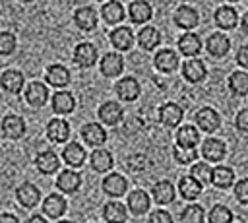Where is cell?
Here are the masks:
<instances>
[{
    "mask_svg": "<svg viewBox=\"0 0 248 223\" xmlns=\"http://www.w3.org/2000/svg\"><path fill=\"white\" fill-rule=\"evenodd\" d=\"M76 107V99L72 93L68 91H58L52 95V111L58 112V114H68L72 112Z\"/></svg>",
    "mask_w": 248,
    "mask_h": 223,
    "instance_id": "cell-16",
    "label": "cell"
},
{
    "mask_svg": "<svg viewBox=\"0 0 248 223\" xmlns=\"http://www.w3.org/2000/svg\"><path fill=\"white\" fill-rule=\"evenodd\" d=\"M0 223H17V217L10 215V213H2L0 215Z\"/></svg>",
    "mask_w": 248,
    "mask_h": 223,
    "instance_id": "cell-49",
    "label": "cell"
},
{
    "mask_svg": "<svg viewBox=\"0 0 248 223\" xmlns=\"http://www.w3.org/2000/svg\"><path fill=\"white\" fill-rule=\"evenodd\" d=\"M236 62L244 68H248V47H240L238 54H236Z\"/></svg>",
    "mask_w": 248,
    "mask_h": 223,
    "instance_id": "cell-48",
    "label": "cell"
},
{
    "mask_svg": "<svg viewBox=\"0 0 248 223\" xmlns=\"http://www.w3.org/2000/svg\"><path fill=\"white\" fill-rule=\"evenodd\" d=\"M202 155L207 161H221L225 157V143L217 138H209L202 145Z\"/></svg>",
    "mask_w": 248,
    "mask_h": 223,
    "instance_id": "cell-17",
    "label": "cell"
},
{
    "mask_svg": "<svg viewBox=\"0 0 248 223\" xmlns=\"http://www.w3.org/2000/svg\"><path fill=\"white\" fill-rule=\"evenodd\" d=\"M236 128L240 132H248V109H242L236 114Z\"/></svg>",
    "mask_w": 248,
    "mask_h": 223,
    "instance_id": "cell-46",
    "label": "cell"
},
{
    "mask_svg": "<svg viewBox=\"0 0 248 223\" xmlns=\"http://www.w3.org/2000/svg\"><path fill=\"white\" fill-rule=\"evenodd\" d=\"M46 136L56 142V143H62L68 140L70 136V126L66 120H60V118H52L48 124H46Z\"/></svg>",
    "mask_w": 248,
    "mask_h": 223,
    "instance_id": "cell-13",
    "label": "cell"
},
{
    "mask_svg": "<svg viewBox=\"0 0 248 223\" xmlns=\"http://www.w3.org/2000/svg\"><path fill=\"white\" fill-rule=\"evenodd\" d=\"M242 31L248 35V12L244 14V17H242Z\"/></svg>",
    "mask_w": 248,
    "mask_h": 223,
    "instance_id": "cell-50",
    "label": "cell"
},
{
    "mask_svg": "<svg viewBox=\"0 0 248 223\" xmlns=\"http://www.w3.org/2000/svg\"><path fill=\"white\" fill-rule=\"evenodd\" d=\"M196 157H198L196 147H184V145H178V143H176V147H174V159H176L178 163L186 165V163H192Z\"/></svg>",
    "mask_w": 248,
    "mask_h": 223,
    "instance_id": "cell-42",
    "label": "cell"
},
{
    "mask_svg": "<svg viewBox=\"0 0 248 223\" xmlns=\"http://www.w3.org/2000/svg\"><path fill=\"white\" fill-rule=\"evenodd\" d=\"M149 221H151V223H170V213H167V211H163V209L153 211L151 217H149Z\"/></svg>",
    "mask_w": 248,
    "mask_h": 223,
    "instance_id": "cell-47",
    "label": "cell"
},
{
    "mask_svg": "<svg viewBox=\"0 0 248 223\" xmlns=\"http://www.w3.org/2000/svg\"><path fill=\"white\" fill-rule=\"evenodd\" d=\"M234 180V173L229 167H215L211 169V182L219 188H229Z\"/></svg>",
    "mask_w": 248,
    "mask_h": 223,
    "instance_id": "cell-37",
    "label": "cell"
},
{
    "mask_svg": "<svg viewBox=\"0 0 248 223\" xmlns=\"http://www.w3.org/2000/svg\"><path fill=\"white\" fill-rule=\"evenodd\" d=\"M234 194L242 204H248V178H242L234 186Z\"/></svg>",
    "mask_w": 248,
    "mask_h": 223,
    "instance_id": "cell-45",
    "label": "cell"
},
{
    "mask_svg": "<svg viewBox=\"0 0 248 223\" xmlns=\"http://www.w3.org/2000/svg\"><path fill=\"white\" fill-rule=\"evenodd\" d=\"M21 2H31V0H21Z\"/></svg>",
    "mask_w": 248,
    "mask_h": 223,
    "instance_id": "cell-52",
    "label": "cell"
},
{
    "mask_svg": "<svg viewBox=\"0 0 248 223\" xmlns=\"http://www.w3.org/2000/svg\"><path fill=\"white\" fill-rule=\"evenodd\" d=\"M128 206H130L132 213L143 215V213L149 209V196H147L143 190H134V192L128 196Z\"/></svg>",
    "mask_w": 248,
    "mask_h": 223,
    "instance_id": "cell-30",
    "label": "cell"
},
{
    "mask_svg": "<svg viewBox=\"0 0 248 223\" xmlns=\"http://www.w3.org/2000/svg\"><path fill=\"white\" fill-rule=\"evenodd\" d=\"M209 221L211 223H229V221H232V213L225 206H213L209 211Z\"/></svg>",
    "mask_w": 248,
    "mask_h": 223,
    "instance_id": "cell-41",
    "label": "cell"
},
{
    "mask_svg": "<svg viewBox=\"0 0 248 223\" xmlns=\"http://www.w3.org/2000/svg\"><path fill=\"white\" fill-rule=\"evenodd\" d=\"M91 167H93V171H97V173H107V171H110V169H112V155H110L108 151H105V149L93 151V155H91Z\"/></svg>",
    "mask_w": 248,
    "mask_h": 223,
    "instance_id": "cell-35",
    "label": "cell"
},
{
    "mask_svg": "<svg viewBox=\"0 0 248 223\" xmlns=\"http://www.w3.org/2000/svg\"><path fill=\"white\" fill-rule=\"evenodd\" d=\"M62 157H64V161H66L68 165H72V167H79V165L85 161V151H83V147H81L79 143L72 142V143H68V145L64 147Z\"/></svg>",
    "mask_w": 248,
    "mask_h": 223,
    "instance_id": "cell-33",
    "label": "cell"
},
{
    "mask_svg": "<svg viewBox=\"0 0 248 223\" xmlns=\"http://www.w3.org/2000/svg\"><path fill=\"white\" fill-rule=\"evenodd\" d=\"M74 19H76L78 27L83 29V31H91V29L97 25V14H95V10L89 8V6L78 8L76 14H74Z\"/></svg>",
    "mask_w": 248,
    "mask_h": 223,
    "instance_id": "cell-18",
    "label": "cell"
},
{
    "mask_svg": "<svg viewBox=\"0 0 248 223\" xmlns=\"http://www.w3.org/2000/svg\"><path fill=\"white\" fill-rule=\"evenodd\" d=\"M46 99H48V89H46L45 83H41V81H31V83L27 85V89H25V101H27L31 107L39 109V107H43V105L46 103Z\"/></svg>",
    "mask_w": 248,
    "mask_h": 223,
    "instance_id": "cell-2",
    "label": "cell"
},
{
    "mask_svg": "<svg viewBox=\"0 0 248 223\" xmlns=\"http://www.w3.org/2000/svg\"><path fill=\"white\" fill-rule=\"evenodd\" d=\"M126 188H128V182H126V178H124L122 175H118V173H110V175L103 180V190H105L108 196L118 198V196H122V194L126 192Z\"/></svg>",
    "mask_w": 248,
    "mask_h": 223,
    "instance_id": "cell-11",
    "label": "cell"
},
{
    "mask_svg": "<svg viewBox=\"0 0 248 223\" xmlns=\"http://www.w3.org/2000/svg\"><path fill=\"white\" fill-rule=\"evenodd\" d=\"M46 81L54 87H64L70 83V72L68 68L60 66V64H52L46 68Z\"/></svg>",
    "mask_w": 248,
    "mask_h": 223,
    "instance_id": "cell-19",
    "label": "cell"
},
{
    "mask_svg": "<svg viewBox=\"0 0 248 223\" xmlns=\"http://www.w3.org/2000/svg\"><path fill=\"white\" fill-rule=\"evenodd\" d=\"M159 41H161V35H159V31H157L155 27H143V29L138 33V43H140V47H143L145 50L155 48V47L159 45Z\"/></svg>",
    "mask_w": 248,
    "mask_h": 223,
    "instance_id": "cell-36",
    "label": "cell"
},
{
    "mask_svg": "<svg viewBox=\"0 0 248 223\" xmlns=\"http://www.w3.org/2000/svg\"><path fill=\"white\" fill-rule=\"evenodd\" d=\"M205 47H207V52L211 56H225L231 48V43L223 33H213V35H209Z\"/></svg>",
    "mask_w": 248,
    "mask_h": 223,
    "instance_id": "cell-14",
    "label": "cell"
},
{
    "mask_svg": "<svg viewBox=\"0 0 248 223\" xmlns=\"http://www.w3.org/2000/svg\"><path fill=\"white\" fill-rule=\"evenodd\" d=\"M178 190H180V196L186 198V200H196L202 192V184L190 175V176H182L180 182H178Z\"/></svg>",
    "mask_w": 248,
    "mask_h": 223,
    "instance_id": "cell-29",
    "label": "cell"
},
{
    "mask_svg": "<svg viewBox=\"0 0 248 223\" xmlns=\"http://www.w3.org/2000/svg\"><path fill=\"white\" fill-rule=\"evenodd\" d=\"M176 142H178V145H184V147H196L200 142V134L194 126L184 124L176 132Z\"/></svg>",
    "mask_w": 248,
    "mask_h": 223,
    "instance_id": "cell-32",
    "label": "cell"
},
{
    "mask_svg": "<svg viewBox=\"0 0 248 223\" xmlns=\"http://www.w3.org/2000/svg\"><path fill=\"white\" fill-rule=\"evenodd\" d=\"M178 48L182 54L186 56H196L200 50H202V41L198 35L194 33H184L180 39H178Z\"/></svg>",
    "mask_w": 248,
    "mask_h": 223,
    "instance_id": "cell-26",
    "label": "cell"
},
{
    "mask_svg": "<svg viewBox=\"0 0 248 223\" xmlns=\"http://www.w3.org/2000/svg\"><path fill=\"white\" fill-rule=\"evenodd\" d=\"M81 138L89 145H103L107 142V132H105V128L101 124L91 122V124H85L81 128Z\"/></svg>",
    "mask_w": 248,
    "mask_h": 223,
    "instance_id": "cell-9",
    "label": "cell"
},
{
    "mask_svg": "<svg viewBox=\"0 0 248 223\" xmlns=\"http://www.w3.org/2000/svg\"><path fill=\"white\" fill-rule=\"evenodd\" d=\"M122 70H124V60H122L120 54L108 52V54L103 56V60H101V72H103L107 78H114V76H118Z\"/></svg>",
    "mask_w": 248,
    "mask_h": 223,
    "instance_id": "cell-8",
    "label": "cell"
},
{
    "mask_svg": "<svg viewBox=\"0 0 248 223\" xmlns=\"http://www.w3.org/2000/svg\"><path fill=\"white\" fill-rule=\"evenodd\" d=\"M74 60H76L78 66L89 68V66H93L95 60H97V48H95L91 43H81V45H78L76 50H74Z\"/></svg>",
    "mask_w": 248,
    "mask_h": 223,
    "instance_id": "cell-3",
    "label": "cell"
},
{
    "mask_svg": "<svg viewBox=\"0 0 248 223\" xmlns=\"http://www.w3.org/2000/svg\"><path fill=\"white\" fill-rule=\"evenodd\" d=\"M182 76H184L190 83L202 81V80L205 78V66H203V62L198 60V58L184 62V66H182Z\"/></svg>",
    "mask_w": 248,
    "mask_h": 223,
    "instance_id": "cell-15",
    "label": "cell"
},
{
    "mask_svg": "<svg viewBox=\"0 0 248 223\" xmlns=\"http://www.w3.org/2000/svg\"><path fill=\"white\" fill-rule=\"evenodd\" d=\"M103 219L105 221H124L126 219V209L120 202H108L103 207Z\"/></svg>",
    "mask_w": 248,
    "mask_h": 223,
    "instance_id": "cell-38",
    "label": "cell"
},
{
    "mask_svg": "<svg viewBox=\"0 0 248 223\" xmlns=\"http://www.w3.org/2000/svg\"><path fill=\"white\" fill-rule=\"evenodd\" d=\"M180 221H184V223H202L203 221V207L198 206V204L186 206V209H182V213H180Z\"/></svg>",
    "mask_w": 248,
    "mask_h": 223,
    "instance_id": "cell-39",
    "label": "cell"
},
{
    "mask_svg": "<svg viewBox=\"0 0 248 223\" xmlns=\"http://www.w3.org/2000/svg\"><path fill=\"white\" fill-rule=\"evenodd\" d=\"M79 184H81V178H79V175L74 173V171H62V173L58 175V178H56V186H58L62 192H66V194L76 192V190L79 188Z\"/></svg>",
    "mask_w": 248,
    "mask_h": 223,
    "instance_id": "cell-23",
    "label": "cell"
},
{
    "mask_svg": "<svg viewBox=\"0 0 248 223\" xmlns=\"http://www.w3.org/2000/svg\"><path fill=\"white\" fill-rule=\"evenodd\" d=\"M128 14H130V19L134 23H145L151 17V6L145 0H136L130 4Z\"/></svg>",
    "mask_w": 248,
    "mask_h": 223,
    "instance_id": "cell-27",
    "label": "cell"
},
{
    "mask_svg": "<svg viewBox=\"0 0 248 223\" xmlns=\"http://www.w3.org/2000/svg\"><path fill=\"white\" fill-rule=\"evenodd\" d=\"M31 221H43V223H45L46 219H45V217H41V215H33V217L29 219V223H31Z\"/></svg>",
    "mask_w": 248,
    "mask_h": 223,
    "instance_id": "cell-51",
    "label": "cell"
},
{
    "mask_svg": "<svg viewBox=\"0 0 248 223\" xmlns=\"http://www.w3.org/2000/svg\"><path fill=\"white\" fill-rule=\"evenodd\" d=\"M229 2H238V0H229Z\"/></svg>",
    "mask_w": 248,
    "mask_h": 223,
    "instance_id": "cell-53",
    "label": "cell"
},
{
    "mask_svg": "<svg viewBox=\"0 0 248 223\" xmlns=\"http://www.w3.org/2000/svg\"><path fill=\"white\" fill-rule=\"evenodd\" d=\"M229 85H231V89L236 95H246L248 93V74H244V72H232V76L229 80Z\"/></svg>",
    "mask_w": 248,
    "mask_h": 223,
    "instance_id": "cell-40",
    "label": "cell"
},
{
    "mask_svg": "<svg viewBox=\"0 0 248 223\" xmlns=\"http://www.w3.org/2000/svg\"><path fill=\"white\" fill-rule=\"evenodd\" d=\"M2 132L8 140H19L25 134V122L17 114H6L2 118Z\"/></svg>",
    "mask_w": 248,
    "mask_h": 223,
    "instance_id": "cell-1",
    "label": "cell"
},
{
    "mask_svg": "<svg viewBox=\"0 0 248 223\" xmlns=\"http://www.w3.org/2000/svg\"><path fill=\"white\" fill-rule=\"evenodd\" d=\"M155 66H157V70H161V72H172V70L178 66V56H176L172 50L163 48V50H159V52L155 54Z\"/></svg>",
    "mask_w": 248,
    "mask_h": 223,
    "instance_id": "cell-28",
    "label": "cell"
},
{
    "mask_svg": "<svg viewBox=\"0 0 248 223\" xmlns=\"http://www.w3.org/2000/svg\"><path fill=\"white\" fill-rule=\"evenodd\" d=\"M151 194L157 204H170L174 200V186L169 180H159L151 188Z\"/></svg>",
    "mask_w": 248,
    "mask_h": 223,
    "instance_id": "cell-24",
    "label": "cell"
},
{
    "mask_svg": "<svg viewBox=\"0 0 248 223\" xmlns=\"http://www.w3.org/2000/svg\"><path fill=\"white\" fill-rule=\"evenodd\" d=\"M16 196H17V200H19V204H21L23 207H35V206L39 204V200H41L39 188L33 186V184H29V182L21 184V186L16 190Z\"/></svg>",
    "mask_w": 248,
    "mask_h": 223,
    "instance_id": "cell-7",
    "label": "cell"
},
{
    "mask_svg": "<svg viewBox=\"0 0 248 223\" xmlns=\"http://www.w3.org/2000/svg\"><path fill=\"white\" fill-rule=\"evenodd\" d=\"M110 43L118 50H128L132 47V43H134L132 29L130 27H116L114 31H110Z\"/></svg>",
    "mask_w": 248,
    "mask_h": 223,
    "instance_id": "cell-21",
    "label": "cell"
},
{
    "mask_svg": "<svg viewBox=\"0 0 248 223\" xmlns=\"http://www.w3.org/2000/svg\"><path fill=\"white\" fill-rule=\"evenodd\" d=\"M219 114L211 109V107H205V109H200L196 112V124L203 130V132H213L219 128Z\"/></svg>",
    "mask_w": 248,
    "mask_h": 223,
    "instance_id": "cell-4",
    "label": "cell"
},
{
    "mask_svg": "<svg viewBox=\"0 0 248 223\" xmlns=\"http://www.w3.org/2000/svg\"><path fill=\"white\" fill-rule=\"evenodd\" d=\"M236 21H238V16H236V12L232 8H229V6L217 8V12H215V23L221 29H232L236 25Z\"/></svg>",
    "mask_w": 248,
    "mask_h": 223,
    "instance_id": "cell-31",
    "label": "cell"
},
{
    "mask_svg": "<svg viewBox=\"0 0 248 223\" xmlns=\"http://www.w3.org/2000/svg\"><path fill=\"white\" fill-rule=\"evenodd\" d=\"M190 173H192V176H194L200 184H205V182L211 180V169H209L207 163H196Z\"/></svg>",
    "mask_w": 248,
    "mask_h": 223,
    "instance_id": "cell-43",
    "label": "cell"
},
{
    "mask_svg": "<svg viewBox=\"0 0 248 223\" xmlns=\"http://www.w3.org/2000/svg\"><path fill=\"white\" fill-rule=\"evenodd\" d=\"M116 93L120 99L124 101H134L138 99L140 95V83L134 80V78H122L118 83H116Z\"/></svg>",
    "mask_w": 248,
    "mask_h": 223,
    "instance_id": "cell-20",
    "label": "cell"
},
{
    "mask_svg": "<svg viewBox=\"0 0 248 223\" xmlns=\"http://www.w3.org/2000/svg\"><path fill=\"white\" fill-rule=\"evenodd\" d=\"M122 114H124L122 107H120L118 103H114V101H107V103H103L101 109H99V118H101L105 124H108V126L118 124V122L122 120Z\"/></svg>",
    "mask_w": 248,
    "mask_h": 223,
    "instance_id": "cell-5",
    "label": "cell"
},
{
    "mask_svg": "<svg viewBox=\"0 0 248 223\" xmlns=\"http://www.w3.org/2000/svg\"><path fill=\"white\" fill-rule=\"evenodd\" d=\"M16 50V37L10 31H0V54H12Z\"/></svg>",
    "mask_w": 248,
    "mask_h": 223,
    "instance_id": "cell-44",
    "label": "cell"
},
{
    "mask_svg": "<svg viewBox=\"0 0 248 223\" xmlns=\"http://www.w3.org/2000/svg\"><path fill=\"white\" fill-rule=\"evenodd\" d=\"M0 83L8 93H19L23 87V74L17 70H6L0 78Z\"/></svg>",
    "mask_w": 248,
    "mask_h": 223,
    "instance_id": "cell-22",
    "label": "cell"
},
{
    "mask_svg": "<svg viewBox=\"0 0 248 223\" xmlns=\"http://www.w3.org/2000/svg\"><path fill=\"white\" fill-rule=\"evenodd\" d=\"M198 12L190 6H180L176 12H174V23L182 29H194L198 25Z\"/></svg>",
    "mask_w": 248,
    "mask_h": 223,
    "instance_id": "cell-12",
    "label": "cell"
},
{
    "mask_svg": "<svg viewBox=\"0 0 248 223\" xmlns=\"http://www.w3.org/2000/svg\"><path fill=\"white\" fill-rule=\"evenodd\" d=\"M35 165H37V169H39L43 175H52V173L58 171L60 161H58V155L48 149V151H41V153L37 155Z\"/></svg>",
    "mask_w": 248,
    "mask_h": 223,
    "instance_id": "cell-10",
    "label": "cell"
},
{
    "mask_svg": "<svg viewBox=\"0 0 248 223\" xmlns=\"http://www.w3.org/2000/svg\"><path fill=\"white\" fill-rule=\"evenodd\" d=\"M101 16L105 17L107 23H118L122 17H124V8L120 2L116 0H108L107 4H103L101 8Z\"/></svg>",
    "mask_w": 248,
    "mask_h": 223,
    "instance_id": "cell-34",
    "label": "cell"
},
{
    "mask_svg": "<svg viewBox=\"0 0 248 223\" xmlns=\"http://www.w3.org/2000/svg\"><path fill=\"white\" fill-rule=\"evenodd\" d=\"M43 211L48 217H62L64 211H66V200L62 196H58V194H50L43 202Z\"/></svg>",
    "mask_w": 248,
    "mask_h": 223,
    "instance_id": "cell-25",
    "label": "cell"
},
{
    "mask_svg": "<svg viewBox=\"0 0 248 223\" xmlns=\"http://www.w3.org/2000/svg\"><path fill=\"white\" fill-rule=\"evenodd\" d=\"M159 120L163 126H169V128H174L176 124H180L182 120V109L176 105V103H167L161 107L159 111Z\"/></svg>",
    "mask_w": 248,
    "mask_h": 223,
    "instance_id": "cell-6",
    "label": "cell"
}]
</instances>
